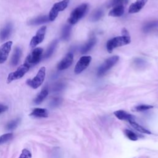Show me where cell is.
I'll return each instance as SVG.
<instances>
[{"mask_svg":"<svg viewBox=\"0 0 158 158\" xmlns=\"http://www.w3.org/2000/svg\"><path fill=\"white\" fill-rule=\"evenodd\" d=\"M30 68V66L25 63L21 65L15 72L9 73L7 80V83H10L14 80L21 78L28 71Z\"/></svg>","mask_w":158,"mask_h":158,"instance_id":"6","label":"cell"},{"mask_svg":"<svg viewBox=\"0 0 158 158\" xmlns=\"http://www.w3.org/2000/svg\"><path fill=\"white\" fill-rule=\"evenodd\" d=\"M148 0H136L132 3L128 9V12L130 14H135L140 11L144 6Z\"/></svg>","mask_w":158,"mask_h":158,"instance_id":"12","label":"cell"},{"mask_svg":"<svg viewBox=\"0 0 158 158\" xmlns=\"http://www.w3.org/2000/svg\"><path fill=\"white\" fill-rule=\"evenodd\" d=\"M20 122V119L19 118H15V120H13L10 122H9L7 125H6V128L7 130H13L14 128H15L19 124Z\"/></svg>","mask_w":158,"mask_h":158,"instance_id":"24","label":"cell"},{"mask_svg":"<svg viewBox=\"0 0 158 158\" xmlns=\"http://www.w3.org/2000/svg\"><path fill=\"white\" fill-rule=\"evenodd\" d=\"M46 75V69L42 67L38 72L36 75L32 79L27 80V84L33 89L38 88L43 83Z\"/></svg>","mask_w":158,"mask_h":158,"instance_id":"3","label":"cell"},{"mask_svg":"<svg viewBox=\"0 0 158 158\" xmlns=\"http://www.w3.org/2000/svg\"><path fill=\"white\" fill-rule=\"evenodd\" d=\"M118 59L119 57L118 56H114L108 58L99 68L98 71V75L99 76L103 75L107 70L111 69L117 62Z\"/></svg>","mask_w":158,"mask_h":158,"instance_id":"7","label":"cell"},{"mask_svg":"<svg viewBox=\"0 0 158 158\" xmlns=\"http://www.w3.org/2000/svg\"><path fill=\"white\" fill-rule=\"evenodd\" d=\"M73 61V56L71 52L68 53L64 59L60 60V62L57 65V69L59 70H65L69 68L72 64Z\"/></svg>","mask_w":158,"mask_h":158,"instance_id":"11","label":"cell"},{"mask_svg":"<svg viewBox=\"0 0 158 158\" xmlns=\"http://www.w3.org/2000/svg\"><path fill=\"white\" fill-rule=\"evenodd\" d=\"M61 102V99L59 98H54L51 102V106L52 107H56L57 106H59L60 104V103Z\"/></svg>","mask_w":158,"mask_h":158,"instance_id":"32","label":"cell"},{"mask_svg":"<svg viewBox=\"0 0 158 158\" xmlns=\"http://www.w3.org/2000/svg\"><path fill=\"white\" fill-rule=\"evenodd\" d=\"M21 55H22V51L20 48H19V47L15 48L11 58V61H10L11 65L12 66H16L19 64Z\"/></svg>","mask_w":158,"mask_h":158,"instance_id":"18","label":"cell"},{"mask_svg":"<svg viewBox=\"0 0 158 158\" xmlns=\"http://www.w3.org/2000/svg\"><path fill=\"white\" fill-rule=\"evenodd\" d=\"M124 13V6L118 5L112 7V9L109 11V15L112 17H120Z\"/></svg>","mask_w":158,"mask_h":158,"instance_id":"15","label":"cell"},{"mask_svg":"<svg viewBox=\"0 0 158 158\" xmlns=\"http://www.w3.org/2000/svg\"><path fill=\"white\" fill-rule=\"evenodd\" d=\"M48 94V89L47 87H45L41 91V92L38 94V96L34 99V102L36 104H40L46 98Z\"/></svg>","mask_w":158,"mask_h":158,"instance_id":"20","label":"cell"},{"mask_svg":"<svg viewBox=\"0 0 158 158\" xmlns=\"http://www.w3.org/2000/svg\"><path fill=\"white\" fill-rule=\"evenodd\" d=\"M57 44V40H54L51 43V44L48 48V49L44 55V57L45 59H47V58H49V57H51V56L53 54Z\"/></svg>","mask_w":158,"mask_h":158,"instance_id":"21","label":"cell"},{"mask_svg":"<svg viewBox=\"0 0 158 158\" xmlns=\"http://www.w3.org/2000/svg\"><path fill=\"white\" fill-rule=\"evenodd\" d=\"M129 0H112L110 2H109V7H114L115 6H118V5H123L124 6L125 4H127L128 1Z\"/></svg>","mask_w":158,"mask_h":158,"instance_id":"28","label":"cell"},{"mask_svg":"<svg viewBox=\"0 0 158 158\" xmlns=\"http://www.w3.org/2000/svg\"><path fill=\"white\" fill-rule=\"evenodd\" d=\"M30 115L39 118H46L48 117V111L46 109L35 108L33 110Z\"/></svg>","mask_w":158,"mask_h":158,"instance_id":"16","label":"cell"},{"mask_svg":"<svg viewBox=\"0 0 158 158\" xmlns=\"http://www.w3.org/2000/svg\"><path fill=\"white\" fill-rule=\"evenodd\" d=\"M157 25H158V22L156 21H152V22H149L144 26L143 31L144 32H148V31L151 30L152 29H153L154 28L156 27L157 26Z\"/></svg>","mask_w":158,"mask_h":158,"instance_id":"27","label":"cell"},{"mask_svg":"<svg viewBox=\"0 0 158 158\" xmlns=\"http://www.w3.org/2000/svg\"><path fill=\"white\" fill-rule=\"evenodd\" d=\"M91 59H92L90 56H84L81 57L75 65L74 69L75 73L79 74L85 70L89 65Z\"/></svg>","mask_w":158,"mask_h":158,"instance_id":"8","label":"cell"},{"mask_svg":"<svg viewBox=\"0 0 158 158\" xmlns=\"http://www.w3.org/2000/svg\"><path fill=\"white\" fill-rule=\"evenodd\" d=\"M115 116L118 118L119 120H128V122L130 121H133L135 119V117L123 110H116L114 112Z\"/></svg>","mask_w":158,"mask_h":158,"instance_id":"13","label":"cell"},{"mask_svg":"<svg viewBox=\"0 0 158 158\" xmlns=\"http://www.w3.org/2000/svg\"><path fill=\"white\" fill-rule=\"evenodd\" d=\"M131 42V38L128 31L123 28L122 30V36H118L109 40L106 44L107 51L110 53L114 49L127 45Z\"/></svg>","mask_w":158,"mask_h":158,"instance_id":"1","label":"cell"},{"mask_svg":"<svg viewBox=\"0 0 158 158\" xmlns=\"http://www.w3.org/2000/svg\"><path fill=\"white\" fill-rule=\"evenodd\" d=\"M43 51V50L41 48H35L31 53L27 56L25 63L29 65L30 67L37 64L41 59Z\"/></svg>","mask_w":158,"mask_h":158,"instance_id":"5","label":"cell"},{"mask_svg":"<svg viewBox=\"0 0 158 158\" xmlns=\"http://www.w3.org/2000/svg\"><path fill=\"white\" fill-rule=\"evenodd\" d=\"M12 30V26L10 23L7 24L0 31V40L1 41L7 40L10 35Z\"/></svg>","mask_w":158,"mask_h":158,"instance_id":"14","label":"cell"},{"mask_svg":"<svg viewBox=\"0 0 158 158\" xmlns=\"http://www.w3.org/2000/svg\"><path fill=\"white\" fill-rule=\"evenodd\" d=\"M129 123H130V125L137 131L143 133H146V134H151V132L149 131L148 130H147L146 128H144L143 126L139 125L138 123H137L136 122H135L134 120L133 121H130Z\"/></svg>","mask_w":158,"mask_h":158,"instance_id":"22","label":"cell"},{"mask_svg":"<svg viewBox=\"0 0 158 158\" xmlns=\"http://www.w3.org/2000/svg\"><path fill=\"white\" fill-rule=\"evenodd\" d=\"M46 31V26L41 27L37 31L36 35L34 36L30 41V45L31 48L36 47L38 44L41 43L43 41V40L44 38Z\"/></svg>","mask_w":158,"mask_h":158,"instance_id":"9","label":"cell"},{"mask_svg":"<svg viewBox=\"0 0 158 158\" xmlns=\"http://www.w3.org/2000/svg\"><path fill=\"white\" fill-rule=\"evenodd\" d=\"M103 15V12L101 9H98L96 12H94L92 15V20L95 22L99 20Z\"/></svg>","mask_w":158,"mask_h":158,"instance_id":"30","label":"cell"},{"mask_svg":"<svg viewBox=\"0 0 158 158\" xmlns=\"http://www.w3.org/2000/svg\"><path fill=\"white\" fill-rule=\"evenodd\" d=\"M69 3V0H62L58 2L55 3L51 8L49 14V21H54L58 15V14L60 11H63L67 8Z\"/></svg>","mask_w":158,"mask_h":158,"instance_id":"4","label":"cell"},{"mask_svg":"<svg viewBox=\"0 0 158 158\" xmlns=\"http://www.w3.org/2000/svg\"><path fill=\"white\" fill-rule=\"evenodd\" d=\"M88 8V5L86 3H83L77 7L70 14L68 19V22L70 24H75L80 20L86 14Z\"/></svg>","mask_w":158,"mask_h":158,"instance_id":"2","label":"cell"},{"mask_svg":"<svg viewBox=\"0 0 158 158\" xmlns=\"http://www.w3.org/2000/svg\"><path fill=\"white\" fill-rule=\"evenodd\" d=\"M124 133L125 135H126V136L131 141H136L138 139V136L136 133H135L133 131L126 129L124 130Z\"/></svg>","mask_w":158,"mask_h":158,"instance_id":"26","label":"cell"},{"mask_svg":"<svg viewBox=\"0 0 158 158\" xmlns=\"http://www.w3.org/2000/svg\"><path fill=\"white\" fill-rule=\"evenodd\" d=\"M8 109V107L6 105L0 104V114L6 112Z\"/></svg>","mask_w":158,"mask_h":158,"instance_id":"33","label":"cell"},{"mask_svg":"<svg viewBox=\"0 0 158 158\" xmlns=\"http://www.w3.org/2000/svg\"><path fill=\"white\" fill-rule=\"evenodd\" d=\"M13 137V134L9 133L6 134H4L0 136V144H2L7 141H8L9 139H10Z\"/></svg>","mask_w":158,"mask_h":158,"instance_id":"29","label":"cell"},{"mask_svg":"<svg viewBox=\"0 0 158 158\" xmlns=\"http://www.w3.org/2000/svg\"><path fill=\"white\" fill-rule=\"evenodd\" d=\"M153 108L152 106L151 105H147V104H140L138 106H135L133 110L134 111H136V112H142V111H144V110H149L150 109Z\"/></svg>","mask_w":158,"mask_h":158,"instance_id":"25","label":"cell"},{"mask_svg":"<svg viewBox=\"0 0 158 158\" xmlns=\"http://www.w3.org/2000/svg\"><path fill=\"white\" fill-rule=\"evenodd\" d=\"M19 158H31V153L27 149H23Z\"/></svg>","mask_w":158,"mask_h":158,"instance_id":"31","label":"cell"},{"mask_svg":"<svg viewBox=\"0 0 158 158\" xmlns=\"http://www.w3.org/2000/svg\"><path fill=\"white\" fill-rule=\"evenodd\" d=\"M96 43V39L94 36H92L89 38L88 41L81 48V53L85 54L89 51L90 49H92V48L95 45Z\"/></svg>","mask_w":158,"mask_h":158,"instance_id":"17","label":"cell"},{"mask_svg":"<svg viewBox=\"0 0 158 158\" xmlns=\"http://www.w3.org/2000/svg\"><path fill=\"white\" fill-rule=\"evenodd\" d=\"M71 31V27L70 25H65L62 30V38L64 40H67L70 36Z\"/></svg>","mask_w":158,"mask_h":158,"instance_id":"23","label":"cell"},{"mask_svg":"<svg viewBox=\"0 0 158 158\" xmlns=\"http://www.w3.org/2000/svg\"><path fill=\"white\" fill-rule=\"evenodd\" d=\"M49 17L48 15H43V16H40V17H37L35 19H31L30 22H29V24L30 25H40L41 23H46L48 22H49Z\"/></svg>","mask_w":158,"mask_h":158,"instance_id":"19","label":"cell"},{"mask_svg":"<svg viewBox=\"0 0 158 158\" xmlns=\"http://www.w3.org/2000/svg\"><path fill=\"white\" fill-rule=\"evenodd\" d=\"M12 45V41H7L0 47V64L4 63L7 59Z\"/></svg>","mask_w":158,"mask_h":158,"instance_id":"10","label":"cell"}]
</instances>
